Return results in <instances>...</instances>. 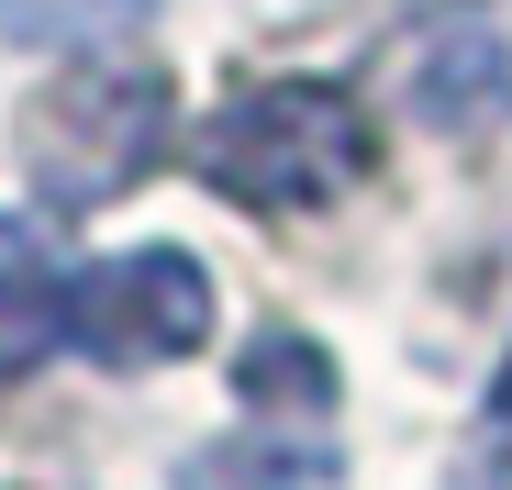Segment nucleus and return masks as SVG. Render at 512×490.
<instances>
[{"mask_svg":"<svg viewBox=\"0 0 512 490\" xmlns=\"http://www.w3.org/2000/svg\"><path fill=\"white\" fill-rule=\"evenodd\" d=\"M190 168L245 212H312L368 179V101L346 78H256L190 134Z\"/></svg>","mask_w":512,"mask_h":490,"instance_id":"f257e3e1","label":"nucleus"},{"mask_svg":"<svg viewBox=\"0 0 512 490\" xmlns=\"http://www.w3.org/2000/svg\"><path fill=\"white\" fill-rule=\"evenodd\" d=\"M167 134V90L145 67H101V56H78L67 78H45V101L23 112V168L56 212H90L112 190L145 179V156Z\"/></svg>","mask_w":512,"mask_h":490,"instance_id":"f03ea898","label":"nucleus"},{"mask_svg":"<svg viewBox=\"0 0 512 490\" xmlns=\"http://www.w3.org/2000/svg\"><path fill=\"white\" fill-rule=\"evenodd\" d=\"M201 335H212V268L179 245H123V257L67 268V346L156 368V357H190Z\"/></svg>","mask_w":512,"mask_h":490,"instance_id":"7ed1b4c3","label":"nucleus"},{"mask_svg":"<svg viewBox=\"0 0 512 490\" xmlns=\"http://www.w3.org/2000/svg\"><path fill=\"white\" fill-rule=\"evenodd\" d=\"M401 101L423 123H501L512 112V0H446L401 45Z\"/></svg>","mask_w":512,"mask_h":490,"instance_id":"20e7f679","label":"nucleus"},{"mask_svg":"<svg viewBox=\"0 0 512 490\" xmlns=\"http://www.w3.org/2000/svg\"><path fill=\"white\" fill-rule=\"evenodd\" d=\"M179 490H346V457H334L312 424H234L212 446L179 457Z\"/></svg>","mask_w":512,"mask_h":490,"instance_id":"39448f33","label":"nucleus"},{"mask_svg":"<svg viewBox=\"0 0 512 490\" xmlns=\"http://www.w3.org/2000/svg\"><path fill=\"white\" fill-rule=\"evenodd\" d=\"M145 23V0H0V34L12 45H67V56H101Z\"/></svg>","mask_w":512,"mask_h":490,"instance_id":"423d86ee","label":"nucleus"},{"mask_svg":"<svg viewBox=\"0 0 512 490\" xmlns=\"http://www.w3.org/2000/svg\"><path fill=\"white\" fill-rule=\"evenodd\" d=\"M245 401H290L301 424H323L334 379H323V357H312L301 335H256V357H245Z\"/></svg>","mask_w":512,"mask_h":490,"instance_id":"0eeeda50","label":"nucleus"},{"mask_svg":"<svg viewBox=\"0 0 512 490\" xmlns=\"http://www.w3.org/2000/svg\"><path fill=\"white\" fill-rule=\"evenodd\" d=\"M490 413H501V424H512V357H501V379H490Z\"/></svg>","mask_w":512,"mask_h":490,"instance_id":"6e6552de","label":"nucleus"}]
</instances>
